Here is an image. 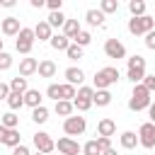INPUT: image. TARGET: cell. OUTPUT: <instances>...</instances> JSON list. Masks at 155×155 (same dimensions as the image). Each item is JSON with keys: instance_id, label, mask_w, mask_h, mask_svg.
Returning <instances> with one entry per match:
<instances>
[{"instance_id": "6da1fadb", "label": "cell", "mask_w": 155, "mask_h": 155, "mask_svg": "<svg viewBox=\"0 0 155 155\" xmlns=\"http://www.w3.org/2000/svg\"><path fill=\"white\" fill-rule=\"evenodd\" d=\"M119 68H114V65H107V68H102V70H97L94 73V90H109L111 85H116L119 82Z\"/></svg>"}, {"instance_id": "7a4b0ae2", "label": "cell", "mask_w": 155, "mask_h": 155, "mask_svg": "<svg viewBox=\"0 0 155 155\" xmlns=\"http://www.w3.org/2000/svg\"><path fill=\"white\" fill-rule=\"evenodd\" d=\"M126 78L133 82V85H140L143 78H145V58L143 56H131L128 58V68H126Z\"/></svg>"}, {"instance_id": "3957f363", "label": "cell", "mask_w": 155, "mask_h": 155, "mask_svg": "<svg viewBox=\"0 0 155 155\" xmlns=\"http://www.w3.org/2000/svg\"><path fill=\"white\" fill-rule=\"evenodd\" d=\"M150 92L143 87V85H133V92H131V99H128V109L131 111H143L150 107Z\"/></svg>"}, {"instance_id": "277c9868", "label": "cell", "mask_w": 155, "mask_h": 155, "mask_svg": "<svg viewBox=\"0 0 155 155\" xmlns=\"http://www.w3.org/2000/svg\"><path fill=\"white\" fill-rule=\"evenodd\" d=\"M155 29V19L150 15H143V17H131L128 19V31L133 36H145L148 31Z\"/></svg>"}, {"instance_id": "5b68a950", "label": "cell", "mask_w": 155, "mask_h": 155, "mask_svg": "<svg viewBox=\"0 0 155 155\" xmlns=\"http://www.w3.org/2000/svg\"><path fill=\"white\" fill-rule=\"evenodd\" d=\"M92 97H94V87H87V85H82V87L75 92L73 107H75L78 111H87V109L92 107Z\"/></svg>"}, {"instance_id": "8992f818", "label": "cell", "mask_w": 155, "mask_h": 155, "mask_svg": "<svg viewBox=\"0 0 155 155\" xmlns=\"http://www.w3.org/2000/svg\"><path fill=\"white\" fill-rule=\"evenodd\" d=\"M85 128H87L85 116H68V119L63 121V131H65L68 138H73V136H82Z\"/></svg>"}, {"instance_id": "52a82bcc", "label": "cell", "mask_w": 155, "mask_h": 155, "mask_svg": "<svg viewBox=\"0 0 155 155\" xmlns=\"http://www.w3.org/2000/svg\"><path fill=\"white\" fill-rule=\"evenodd\" d=\"M31 140H34V148H36V153H44V155H48V153H53V150H56V143H53V138H51L48 133H44V131L34 133V136H31Z\"/></svg>"}, {"instance_id": "ba28073f", "label": "cell", "mask_w": 155, "mask_h": 155, "mask_svg": "<svg viewBox=\"0 0 155 155\" xmlns=\"http://www.w3.org/2000/svg\"><path fill=\"white\" fill-rule=\"evenodd\" d=\"M138 145H143V148H155V124H150V121H145L140 128H138Z\"/></svg>"}, {"instance_id": "9c48e42d", "label": "cell", "mask_w": 155, "mask_h": 155, "mask_svg": "<svg viewBox=\"0 0 155 155\" xmlns=\"http://www.w3.org/2000/svg\"><path fill=\"white\" fill-rule=\"evenodd\" d=\"M104 53H107V58H126V46L119 41V39H107L104 41Z\"/></svg>"}, {"instance_id": "30bf717a", "label": "cell", "mask_w": 155, "mask_h": 155, "mask_svg": "<svg viewBox=\"0 0 155 155\" xmlns=\"http://www.w3.org/2000/svg\"><path fill=\"white\" fill-rule=\"evenodd\" d=\"M56 148H58V153L61 155H80L82 153V145L78 143V140H73V138H58V143H56Z\"/></svg>"}, {"instance_id": "8fae6325", "label": "cell", "mask_w": 155, "mask_h": 155, "mask_svg": "<svg viewBox=\"0 0 155 155\" xmlns=\"http://www.w3.org/2000/svg\"><path fill=\"white\" fill-rule=\"evenodd\" d=\"M0 29H2V34L5 36H17L19 34V29H22V24H19V19L17 17H5L2 22H0Z\"/></svg>"}, {"instance_id": "7c38bea8", "label": "cell", "mask_w": 155, "mask_h": 155, "mask_svg": "<svg viewBox=\"0 0 155 155\" xmlns=\"http://www.w3.org/2000/svg\"><path fill=\"white\" fill-rule=\"evenodd\" d=\"M36 68H39V61H36V58H22V61H19V78L34 75Z\"/></svg>"}, {"instance_id": "4fadbf2b", "label": "cell", "mask_w": 155, "mask_h": 155, "mask_svg": "<svg viewBox=\"0 0 155 155\" xmlns=\"http://www.w3.org/2000/svg\"><path fill=\"white\" fill-rule=\"evenodd\" d=\"M34 29V36L39 39V41H51V36H53V29L48 27V22L44 19V22H39L36 27H31Z\"/></svg>"}, {"instance_id": "5bb4252c", "label": "cell", "mask_w": 155, "mask_h": 155, "mask_svg": "<svg viewBox=\"0 0 155 155\" xmlns=\"http://www.w3.org/2000/svg\"><path fill=\"white\" fill-rule=\"evenodd\" d=\"M97 133L104 136V138H111V136L116 133V121H114V119H102V121L97 124Z\"/></svg>"}, {"instance_id": "9a60e30c", "label": "cell", "mask_w": 155, "mask_h": 155, "mask_svg": "<svg viewBox=\"0 0 155 155\" xmlns=\"http://www.w3.org/2000/svg\"><path fill=\"white\" fill-rule=\"evenodd\" d=\"M80 31H82V27H80V22H78V19H65V24H63V36H65V39H70V41H73Z\"/></svg>"}, {"instance_id": "2e32d148", "label": "cell", "mask_w": 155, "mask_h": 155, "mask_svg": "<svg viewBox=\"0 0 155 155\" xmlns=\"http://www.w3.org/2000/svg\"><path fill=\"white\" fill-rule=\"evenodd\" d=\"M56 63L53 61H48V58H44V61H39V68H36V73H39V78H53L56 75Z\"/></svg>"}, {"instance_id": "e0dca14e", "label": "cell", "mask_w": 155, "mask_h": 155, "mask_svg": "<svg viewBox=\"0 0 155 155\" xmlns=\"http://www.w3.org/2000/svg\"><path fill=\"white\" fill-rule=\"evenodd\" d=\"M63 75H65V82L73 85V87H75V85H82V80H85V73H82L80 68H65Z\"/></svg>"}, {"instance_id": "ac0fdd59", "label": "cell", "mask_w": 155, "mask_h": 155, "mask_svg": "<svg viewBox=\"0 0 155 155\" xmlns=\"http://www.w3.org/2000/svg\"><path fill=\"white\" fill-rule=\"evenodd\" d=\"M85 22H87L90 27H102V24H104V12L92 7V10H87V12H85Z\"/></svg>"}, {"instance_id": "d6986e66", "label": "cell", "mask_w": 155, "mask_h": 155, "mask_svg": "<svg viewBox=\"0 0 155 155\" xmlns=\"http://www.w3.org/2000/svg\"><path fill=\"white\" fill-rule=\"evenodd\" d=\"M41 102H44V97H41V92L39 90H27L24 92V104L27 107H31V109H36V107H41Z\"/></svg>"}, {"instance_id": "ffe728a7", "label": "cell", "mask_w": 155, "mask_h": 155, "mask_svg": "<svg viewBox=\"0 0 155 155\" xmlns=\"http://www.w3.org/2000/svg\"><path fill=\"white\" fill-rule=\"evenodd\" d=\"M119 140H121V148H124V150H133V148L138 145V133H133V131H124Z\"/></svg>"}, {"instance_id": "44dd1931", "label": "cell", "mask_w": 155, "mask_h": 155, "mask_svg": "<svg viewBox=\"0 0 155 155\" xmlns=\"http://www.w3.org/2000/svg\"><path fill=\"white\" fill-rule=\"evenodd\" d=\"M92 104H97V107H109V104H111V92H109V90H94Z\"/></svg>"}, {"instance_id": "7402d4cb", "label": "cell", "mask_w": 155, "mask_h": 155, "mask_svg": "<svg viewBox=\"0 0 155 155\" xmlns=\"http://www.w3.org/2000/svg\"><path fill=\"white\" fill-rule=\"evenodd\" d=\"M48 44H51V48H56V51H68V46H70L73 41H70V39H65L63 34H53Z\"/></svg>"}, {"instance_id": "603a6c76", "label": "cell", "mask_w": 155, "mask_h": 155, "mask_svg": "<svg viewBox=\"0 0 155 155\" xmlns=\"http://www.w3.org/2000/svg\"><path fill=\"white\" fill-rule=\"evenodd\" d=\"M27 90H29V85H27V78H19V75H17V78H12V80H10V92L24 94Z\"/></svg>"}, {"instance_id": "cb8c5ba5", "label": "cell", "mask_w": 155, "mask_h": 155, "mask_svg": "<svg viewBox=\"0 0 155 155\" xmlns=\"http://www.w3.org/2000/svg\"><path fill=\"white\" fill-rule=\"evenodd\" d=\"M19 143H22L19 131H17V128H7V136H5V140H2V145H7V148H17Z\"/></svg>"}, {"instance_id": "d4e9b609", "label": "cell", "mask_w": 155, "mask_h": 155, "mask_svg": "<svg viewBox=\"0 0 155 155\" xmlns=\"http://www.w3.org/2000/svg\"><path fill=\"white\" fill-rule=\"evenodd\" d=\"M7 107H10V111H17V109H22V107H24V94L10 92V97H7Z\"/></svg>"}, {"instance_id": "484cf974", "label": "cell", "mask_w": 155, "mask_h": 155, "mask_svg": "<svg viewBox=\"0 0 155 155\" xmlns=\"http://www.w3.org/2000/svg\"><path fill=\"white\" fill-rule=\"evenodd\" d=\"M73 109H75L73 102H65V99L56 102V114H58V116H65V119H68V116H73Z\"/></svg>"}, {"instance_id": "4316f807", "label": "cell", "mask_w": 155, "mask_h": 155, "mask_svg": "<svg viewBox=\"0 0 155 155\" xmlns=\"http://www.w3.org/2000/svg\"><path fill=\"white\" fill-rule=\"evenodd\" d=\"M31 121L34 124H46L48 121V109L41 104V107H36V109H31Z\"/></svg>"}, {"instance_id": "83f0119b", "label": "cell", "mask_w": 155, "mask_h": 155, "mask_svg": "<svg viewBox=\"0 0 155 155\" xmlns=\"http://www.w3.org/2000/svg\"><path fill=\"white\" fill-rule=\"evenodd\" d=\"M0 126H5V128H17V126H19V116H17L15 111H7V114H2Z\"/></svg>"}, {"instance_id": "f1b7e54d", "label": "cell", "mask_w": 155, "mask_h": 155, "mask_svg": "<svg viewBox=\"0 0 155 155\" xmlns=\"http://www.w3.org/2000/svg\"><path fill=\"white\" fill-rule=\"evenodd\" d=\"M128 12H131V17H143L145 15V2L143 0H131L128 2Z\"/></svg>"}, {"instance_id": "f546056e", "label": "cell", "mask_w": 155, "mask_h": 155, "mask_svg": "<svg viewBox=\"0 0 155 155\" xmlns=\"http://www.w3.org/2000/svg\"><path fill=\"white\" fill-rule=\"evenodd\" d=\"M65 19H68V17H65L63 12H51L46 22H48V27H51V29H56V27H63V24H65Z\"/></svg>"}, {"instance_id": "4dcf8cb0", "label": "cell", "mask_w": 155, "mask_h": 155, "mask_svg": "<svg viewBox=\"0 0 155 155\" xmlns=\"http://www.w3.org/2000/svg\"><path fill=\"white\" fill-rule=\"evenodd\" d=\"M34 29L31 27H22L19 29V34H17V41H24V44H34Z\"/></svg>"}, {"instance_id": "1f68e13d", "label": "cell", "mask_w": 155, "mask_h": 155, "mask_svg": "<svg viewBox=\"0 0 155 155\" xmlns=\"http://www.w3.org/2000/svg\"><path fill=\"white\" fill-rule=\"evenodd\" d=\"M75 92H78V90H75L73 85H68V82H63V85H61V99L73 102V99H75Z\"/></svg>"}, {"instance_id": "d6a6232c", "label": "cell", "mask_w": 155, "mask_h": 155, "mask_svg": "<svg viewBox=\"0 0 155 155\" xmlns=\"http://www.w3.org/2000/svg\"><path fill=\"white\" fill-rule=\"evenodd\" d=\"M99 10H102L104 15H111V12L119 10V0H102V2H99Z\"/></svg>"}, {"instance_id": "836d02e7", "label": "cell", "mask_w": 155, "mask_h": 155, "mask_svg": "<svg viewBox=\"0 0 155 155\" xmlns=\"http://www.w3.org/2000/svg\"><path fill=\"white\" fill-rule=\"evenodd\" d=\"M90 41H92V34H90V31H85V29H82V31H80V34H78V36L73 39V44H78L80 48H85V46H87Z\"/></svg>"}, {"instance_id": "e575fe53", "label": "cell", "mask_w": 155, "mask_h": 155, "mask_svg": "<svg viewBox=\"0 0 155 155\" xmlns=\"http://www.w3.org/2000/svg\"><path fill=\"white\" fill-rule=\"evenodd\" d=\"M46 97H48V99H53V102H61V85L51 82V85L46 87Z\"/></svg>"}, {"instance_id": "d590c367", "label": "cell", "mask_w": 155, "mask_h": 155, "mask_svg": "<svg viewBox=\"0 0 155 155\" xmlns=\"http://www.w3.org/2000/svg\"><path fill=\"white\" fill-rule=\"evenodd\" d=\"M82 155H102V150H99L97 140H87V143L82 145Z\"/></svg>"}, {"instance_id": "8d00e7d4", "label": "cell", "mask_w": 155, "mask_h": 155, "mask_svg": "<svg viewBox=\"0 0 155 155\" xmlns=\"http://www.w3.org/2000/svg\"><path fill=\"white\" fill-rule=\"evenodd\" d=\"M65 56H68L70 61H80V58H82V48H80L78 44H70L68 51H65Z\"/></svg>"}, {"instance_id": "74e56055", "label": "cell", "mask_w": 155, "mask_h": 155, "mask_svg": "<svg viewBox=\"0 0 155 155\" xmlns=\"http://www.w3.org/2000/svg\"><path fill=\"white\" fill-rule=\"evenodd\" d=\"M10 68H12V56L7 51H2L0 53V70H10Z\"/></svg>"}, {"instance_id": "f35d334b", "label": "cell", "mask_w": 155, "mask_h": 155, "mask_svg": "<svg viewBox=\"0 0 155 155\" xmlns=\"http://www.w3.org/2000/svg\"><path fill=\"white\" fill-rule=\"evenodd\" d=\"M140 85H143V87H145V90H148V92L153 94V92H155V75H145Z\"/></svg>"}, {"instance_id": "ab89813d", "label": "cell", "mask_w": 155, "mask_h": 155, "mask_svg": "<svg viewBox=\"0 0 155 155\" xmlns=\"http://www.w3.org/2000/svg\"><path fill=\"white\" fill-rule=\"evenodd\" d=\"M31 46H34V44H24V41H17V44H15L17 53H24V56H27V53H31Z\"/></svg>"}, {"instance_id": "60d3db41", "label": "cell", "mask_w": 155, "mask_h": 155, "mask_svg": "<svg viewBox=\"0 0 155 155\" xmlns=\"http://www.w3.org/2000/svg\"><path fill=\"white\" fill-rule=\"evenodd\" d=\"M46 7H48L51 12H61V7H63V0H46Z\"/></svg>"}, {"instance_id": "b9f144b4", "label": "cell", "mask_w": 155, "mask_h": 155, "mask_svg": "<svg viewBox=\"0 0 155 155\" xmlns=\"http://www.w3.org/2000/svg\"><path fill=\"white\" fill-rule=\"evenodd\" d=\"M97 145H99V150L104 153L107 148H111V138H104V136H99V138H97Z\"/></svg>"}, {"instance_id": "7bdbcfd3", "label": "cell", "mask_w": 155, "mask_h": 155, "mask_svg": "<svg viewBox=\"0 0 155 155\" xmlns=\"http://www.w3.org/2000/svg\"><path fill=\"white\" fill-rule=\"evenodd\" d=\"M145 46H148V48H150V51H155V29H153V31H148V34H145Z\"/></svg>"}, {"instance_id": "ee69618b", "label": "cell", "mask_w": 155, "mask_h": 155, "mask_svg": "<svg viewBox=\"0 0 155 155\" xmlns=\"http://www.w3.org/2000/svg\"><path fill=\"white\" fill-rule=\"evenodd\" d=\"M12 155H31V153H29V148L24 143H19L17 148H12Z\"/></svg>"}, {"instance_id": "f6af8a7d", "label": "cell", "mask_w": 155, "mask_h": 155, "mask_svg": "<svg viewBox=\"0 0 155 155\" xmlns=\"http://www.w3.org/2000/svg\"><path fill=\"white\" fill-rule=\"evenodd\" d=\"M7 97H10V85H5V82H0V102H2V99L7 102Z\"/></svg>"}, {"instance_id": "bcb514c9", "label": "cell", "mask_w": 155, "mask_h": 155, "mask_svg": "<svg viewBox=\"0 0 155 155\" xmlns=\"http://www.w3.org/2000/svg\"><path fill=\"white\" fill-rule=\"evenodd\" d=\"M148 116H150V124H155V102H150V107H148Z\"/></svg>"}, {"instance_id": "7dc6e473", "label": "cell", "mask_w": 155, "mask_h": 155, "mask_svg": "<svg viewBox=\"0 0 155 155\" xmlns=\"http://www.w3.org/2000/svg\"><path fill=\"white\" fill-rule=\"evenodd\" d=\"M2 7H15V0H0Z\"/></svg>"}, {"instance_id": "c3c4849f", "label": "cell", "mask_w": 155, "mask_h": 155, "mask_svg": "<svg viewBox=\"0 0 155 155\" xmlns=\"http://www.w3.org/2000/svg\"><path fill=\"white\" fill-rule=\"evenodd\" d=\"M46 0H31V7H44Z\"/></svg>"}, {"instance_id": "681fc988", "label": "cell", "mask_w": 155, "mask_h": 155, "mask_svg": "<svg viewBox=\"0 0 155 155\" xmlns=\"http://www.w3.org/2000/svg\"><path fill=\"white\" fill-rule=\"evenodd\" d=\"M5 136H7V128H5V126H0V143L5 140Z\"/></svg>"}, {"instance_id": "f907efd6", "label": "cell", "mask_w": 155, "mask_h": 155, "mask_svg": "<svg viewBox=\"0 0 155 155\" xmlns=\"http://www.w3.org/2000/svg\"><path fill=\"white\" fill-rule=\"evenodd\" d=\"M102 155H116V148H107V150H104Z\"/></svg>"}, {"instance_id": "816d5d0a", "label": "cell", "mask_w": 155, "mask_h": 155, "mask_svg": "<svg viewBox=\"0 0 155 155\" xmlns=\"http://www.w3.org/2000/svg\"><path fill=\"white\" fill-rule=\"evenodd\" d=\"M2 46H5V39H0V53H2Z\"/></svg>"}, {"instance_id": "f5cc1de1", "label": "cell", "mask_w": 155, "mask_h": 155, "mask_svg": "<svg viewBox=\"0 0 155 155\" xmlns=\"http://www.w3.org/2000/svg\"><path fill=\"white\" fill-rule=\"evenodd\" d=\"M34 155H44V153H34Z\"/></svg>"}, {"instance_id": "db71d44e", "label": "cell", "mask_w": 155, "mask_h": 155, "mask_svg": "<svg viewBox=\"0 0 155 155\" xmlns=\"http://www.w3.org/2000/svg\"><path fill=\"white\" fill-rule=\"evenodd\" d=\"M153 75H155V73H153Z\"/></svg>"}, {"instance_id": "11a10c76", "label": "cell", "mask_w": 155, "mask_h": 155, "mask_svg": "<svg viewBox=\"0 0 155 155\" xmlns=\"http://www.w3.org/2000/svg\"><path fill=\"white\" fill-rule=\"evenodd\" d=\"M153 19H155V17H153Z\"/></svg>"}]
</instances>
